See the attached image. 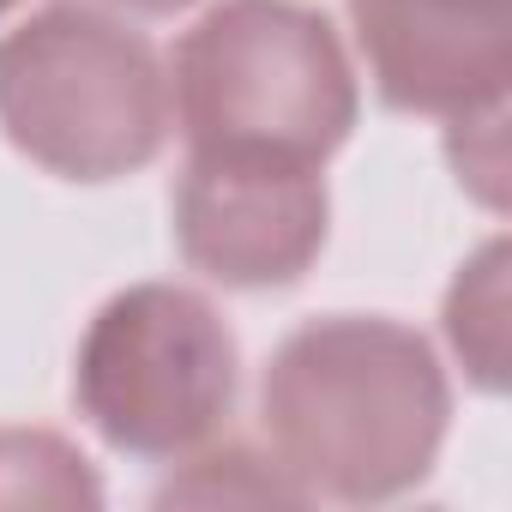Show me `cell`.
Wrapping results in <instances>:
<instances>
[{"label":"cell","instance_id":"obj_9","mask_svg":"<svg viewBox=\"0 0 512 512\" xmlns=\"http://www.w3.org/2000/svg\"><path fill=\"white\" fill-rule=\"evenodd\" d=\"M157 506H302V488L284 476L272 452L217 446L199 452L181 476L157 488Z\"/></svg>","mask_w":512,"mask_h":512},{"label":"cell","instance_id":"obj_11","mask_svg":"<svg viewBox=\"0 0 512 512\" xmlns=\"http://www.w3.org/2000/svg\"><path fill=\"white\" fill-rule=\"evenodd\" d=\"M115 7H127V13H145V19H169V13H187L193 0H115Z\"/></svg>","mask_w":512,"mask_h":512},{"label":"cell","instance_id":"obj_6","mask_svg":"<svg viewBox=\"0 0 512 512\" xmlns=\"http://www.w3.org/2000/svg\"><path fill=\"white\" fill-rule=\"evenodd\" d=\"M350 25L386 109L458 121L506 103L512 0H350Z\"/></svg>","mask_w":512,"mask_h":512},{"label":"cell","instance_id":"obj_8","mask_svg":"<svg viewBox=\"0 0 512 512\" xmlns=\"http://www.w3.org/2000/svg\"><path fill=\"white\" fill-rule=\"evenodd\" d=\"M446 338L464 356L470 380L500 392V380H506V247L500 241H488L458 272V284L446 296Z\"/></svg>","mask_w":512,"mask_h":512},{"label":"cell","instance_id":"obj_1","mask_svg":"<svg viewBox=\"0 0 512 512\" xmlns=\"http://www.w3.org/2000/svg\"><path fill=\"white\" fill-rule=\"evenodd\" d=\"M272 458L302 500L410 494L446 440L452 386L434 344L398 320L332 314L296 326L260 386Z\"/></svg>","mask_w":512,"mask_h":512},{"label":"cell","instance_id":"obj_3","mask_svg":"<svg viewBox=\"0 0 512 512\" xmlns=\"http://www.w3.org/2000/svg\"><path fill=\"white\" fill-rule=\"evenodd\" d=\"M169 121L157 49L103 7L49 0L0 37V127L61 181H115L157 163Z\"/></svg>","mask_w":512,"mask_h":512},{"label":"cell","instance_id":"obj_12","mask_svg":"<svg viewBox=\"0 0 512 512\" xmlns=\"http://www.w3.org/2000/svg\"><path fill=\"white\" fill-rule=\"evenodd\" d=\"M7 7H19V0H0V13H7Z\"/></svg>","mask_w":512,"mask_h":512},{"label":"cell","instance_id":"obj_2","mask_svg":"<svg viewBox=\"0 0 512 512\" xmlns=\"http://www.w3.org/2000/svg\"><path fill=\"white\" fill-rule=\"evenodd\" d=\"M169 103L193 151L320 169L356 127V73L308 0H217L175 43Z\"/></svg>","mask_w":512,"mask_h":512},{"label":"cell","instance_id":"obj_5","mask_svg":"<svg viewBox=\"0 0 512 512\" xmlns=\"http://www.w3.org/2000/svg\"><path fill=\"white\" fill-rule=\"evenodd\" d=\"M326 181L302 163L193 151L175 181V247L223 290H284L326 247Z\"/></svg>","mask_w":512,"mask_h":512},{"label":"cell","instance_id":"obj_4","mask_svg":"<svg viewBox=\"0 0 512 512\" xmlns=\"http://www.w3.org/2000/svg\"><path fill=\"white\" fill-rule=\"evenodd\" d=\"M235 368V338L199 290L133 284L85 326L73 392L115 452L187 458L223 428Z\"/></svg>","mask_w":512,"mask_h":512},{"label":"cell","instance_id":"obj_10","mask_svg":"<svg viewBox=\"0 0 512 512\" xmlns=\"http://www.w3.org/2000/svg\"><path fill=\"white\" fill-rule=\"evenodd\" d=\"M500 121H506V103H494V109H476V115H458V121H446V127H464L476 145H464V139H452V169H458V181L482 199V205H500V175H506V145H500Z\"/></svg>","mask_w":512,"mask_h":512},{"label":"cell","instance_id":"obj_7","mask_svg":"<svg viewBox=\"0 0 512 512\" xmlns=\"http://www.w3.org/2000/svg\"><path fill=\"white\" fill-rule=\"evenodd\" d=\"M0 506H103L91 458L49 428H0Z\"/></svg>","mask_w":512,"mask_h":512}]
</instances>
